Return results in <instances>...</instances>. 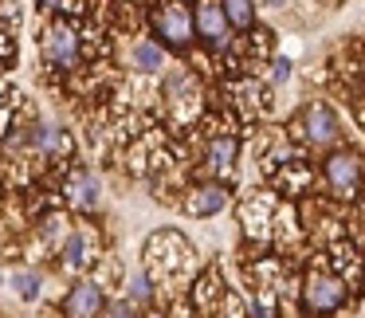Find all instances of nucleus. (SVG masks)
Returning a JSON list of instances; mask_svg holds the SVG:
<instances>
[{"label": "nucleus", "mask_w": 365, "mask_h": 318, "mask_svg": "<svg viewBox=\"0 0 365 318\" xmlns=\"http://www.w3.org/2000/svg\"><path fill=\"white\" fill-rule=\"evenodd\" d=\"M153 32L161 36L165 48L185 51L192 43V36H197V20H192V12L185 9L181 0H165V4L153 12Z\"/></svg>", "instance_id": "obj_5"}, {"label": "nucleus", "mask_w": 365, "mask_h": 318, "mask_svg": "<svg viewBox=\"0 0 365 318\" xmlns=\"http://www.w3.org/2000/svg\"><path fill=\"white\" fill-rule=\"evenodd\" d=\"M63 4H71V0H40V9H63Z\"/></svg>", "instance_id": "obj_23"}, {"label": "nucleus", "mask_w": 365, "mask_h": 318, "mask_svg": "<svg viewBox=\"0 0 365 318\" xmlns=\"http://www.w3.org/2000/svg\"><path fill=\"white\" fill-rule=\"evenodd\" d=\"M43 59H48L51 67H59V71L79 63V32H75L67 20H56V24L48 28V36H43Z\"/></svg>", "instance_id": "obj_6"}, {"label": "nucleus", "mask_w": 365, "mask_h": 318, "mask_svg": "<svg viewBox=\"0 0 365 318\" xmlns=\"http://www.w3.org/2000/svg\"><path fill=\"white\" fill-rule=\"evenodd\" d=\"M349 299V283L338 275V271H326V267H314L302 275V307L307 314H338Z\"/></svg>", "instance_id": "obj_1"}, {"label": "nucleus", "mask_w": 365, "mask_h": 318, "mask_svg": "<svg viewBox=\"0 0 365 318\" xmlns=\"http://www.w3.org/2000/svg\"><path fill=\"white\" fill-rule=\"evenodd\" d=\"M71 232H75L71 220H67V216H59V212H48V216H43V224H40V236L51 240L56 247H63V240L71 236Z\"/></svg>", "instance_id": "obj_18"}, {"label": "nucleus", "mask_w": 365, "mask_h": 318, "mask_svg": "<svg viewBox=\"0 0 365 318\" xmlns=\"http://www.w3.org/2000/svg\"><path fill=\"white\" fill-rule=\"evenodd\" d=\"M165 103L177 111V118H192L200 111V91H197V79L189 71H173L165 79Z\"/></svg>", "instance_id": "obj_9"}, {"label": "nucleus", "mask_w": 365, "mask_h": 318, "mask_svg": "<svg viewBox=\"0 0 365 318\" xmlns=\"http://www.w3.org/2000/svg\"><path fill=\"white\" fill-rule=\"evenodd\" d=\"M63 193H67V200L79 205V208H95L98 205V181H95V173H87V169H75V173L67 177Z\"/></svg>", "instance_id": "obj_15"}, {"label": "nucleus", "mask_w": 365, "mask_h": 318, "mask_svg": "<svg viewBox=\"0 0 365 318\" xmlns=\"http://www.w3.org/2000/svg\"><path fill=\"white\" fill-rule=\"evenodd\" d=\"M236 158H240V142L232 134H216L212 142H208V150H205L208 169H212V173H220V177H228L232 169H236Z\"/></svg>", "instance_id": "obj_13"}, {"label": "nucleus", "mask_w": 365, "mask_h": 318, "mask_svg": "<svg viewBox=\"0 0 365 318\" xmlns=\"http://www.w3.org/2000/svg\"><path fill=\"white\" fill-rule=\"evenodd\" d=\"M12 287H16V294L24 302H32V299H40L43 279H40V271H16V275H12Z\"/></svg>", "instance_id": "obj_19"}, {"label": "nucleus", "mask_w": 365, "mask_h": 318, "mask_svg": "<svg viewBox=\"0 0 365 318\" xmlns=\"http://www.w3.org/2000/svg\"><path fill=\"white\" fill-rule=\"evenodd\" d=\"M145 260H150L153 275L169 279V275H181V271L192 267V247L177 232H158V236L145 240Z\"/></svg>", "instance_id": "obj_2"}, {"label": "nucleus", "mask_w": 365, "mask_h": 318, "mask_svg": "<svg viewBox=\"0 0 365 318\" xmlns=\"http://www.w3.org/2000/svg\"><path fill=\"white\" fill-rule=\"evenodd\" d=\"M95 260H98V236L91 228H75L71 236L63 240V247H59V263H63L67 271H83Z\"/></svg>", "instance_id": "obj_10"}, {"label": "nucleus", "mask_w": 365, "mask_h": 318, "mask_svg": "<svg viewBox=\"0 0 365 318\" xmlns=\"http://www.w3.org/2000/svg\"><path fill=\"white\" fill-rule=\"evenodd\" d=\"M192 20H197V36L208 43V48H228V16H224V4L220 0H200L197 12H192Z\"/></svg>", "instance_id": "obj_7"}, {"label": "nucleus", "mask_w": 365, "mask_h": 318, "mask_svg": "<svg viewBox=\"0 0 365 318\" xmlns=\"http://www.w3.org/2000/svg\"><path fill=\"white\" fill-rule=\"evenodd\" d=\"M271 67H275V71H271V79H275V83H287V79H291V63H287V59H275Z\"/></svg>", "instance_id": "obj_22"}, {"label": "nucleus", "mask_w": 365, "mask_h": 318, "mask_svg": "<svg viewBox=\"0 0 365 318\" xmlns=\"http://www.w3.org/2000/svg\"><path fill=\"white\" fill-rule=\"evenodd\" d=\"M103 314L106 318H134V307H130V299H122V302H110Z\"/></svg>", "instance_id": "obj_21"}, {"label": "nucleus", "mask_w": 365, "mask_h": 318, "mask_svg": "<svg viewBox=\"0 0 365 318\" xmlns=\"http://www.w3.org/2000/svg\"><path fill=\"white\" fill-rule=\"evenodd\" d=\"M103 310H106V294H103V287H98V279L75 283L71 291H67V299H63V314L67 318H98Z\"/></svg>", "instance_id": "obj_8"}, {"label": "nucleus", "mask_w": 365, "mask_h": 318, "mask_svg": "<svg viewBox=\"0 0 365 318\" xmlns=\"http://www.w3.org/2000/svg\"><path fill=\"white\" fill-rule=\"evenodd\" d=\"M130 63H134L142 75H153V71L165 67V51H161V43H153V40H134V48H130Z\"/></svg>", "instance_id": "obj_16"}, {"label": "nucleus", "mask_w": 365, "mask_h": 318, "mask_svg": "<svg viewBox=\"0 0 365 318\" xmlns=\"http://www.w3.org/2000/svg\"><path fill=\"white\" fill-rule=\"evenodd\" d=\"M126 299H130V302H138V307H142V302H150V299H153L150 275H142V271H134V275L126 279Z\"/></svg>", "instance_id": "obj_20"}, {"label": "nucleus", "mask_w": 365, "mask_h": 318, "mask_svg": "<svg viewBox=\"0 0 365 318\" xmlns=\"http://www.w3.org/2000/svg\"><path fill=\"white\" fill-rule=\"evenodd\" d=\"M224 4V16L236 32H247L255 24V0H220Z\"/></svg>", "instance_id": "obj_17"}, {"label": "nucleus", "mask_w": 365, "mask_h": 318, "mask_svg": "<svg viewBox=\"0 0 365 318\" xmlns=\"http://www.w3.org/2000/svg\"><path fill=\"white\" fill-rule=\"evenodd\" d=\"M322 177H326V189H330L334 197H357V189H361V181H365L361 153L334 150L330 158L322 161Z\"/></svg>", "instance_id": "obj_4"}, {"label": "nucleus", "mask_w": 365, "mask_h": 318, "mask_svg": "<svg viewBox=\"0 0 365 318\" xmlns=\"http://www.w3.org/2000/svg\"><path fill=\"white\" fill-rule=\"evenodd\" d=\"M28 142H32V150L43 153V158H67V153H71V138L59 126H36V134L28 138Z\"/></svg>", "instance_id": "obj_14"}, {"label": "nucleus", "mask_w": 365, "mask_h": 318, "mask_svg": "<svg viewBox=\"0 0 365 318\" xmlns=\"http://www.w3.org/2000/svg\"><path fill=\"white\" fill-rule=\"evenodd\" d=\"M275 212H279V208H275V200H271V197H252L244 205V212H240V216H244V232H247V236H267L271 224H275Z\"/></svg>", "instance_id": "obj_12"}, {"label": "nucleus", "mask_w": 365, "mask_h": 318, "mask_svg": "<svg viewBox=\"0 0 365 318\" xmlns=\"http://www.w3.org/2000/svg\"><path fill=\"white\" fill-rule=\"evenodd\" d=\"M228 208V189L224 185H197V189H189V197H185V212L197 216V220H205V216H216Z\"/></svg>", "instance_id": "obj_11"}, {"label": "nucleus", "mask_w": 365, "mask_h": 318, "mask_svg": "<svg viewBox=\"0 0 365 318\" xmlns=\"http://www.w3.org/2000/svg\"><path fill=\"white\" fill-rule=\"evenodd\" d=\"M294 130H299V138L307 145H314V150H334L338 138H341V122H338V114H334L326 103H307L302 106Z\"/></svg>", "instance_id": "obj_3"}]
</instances>
